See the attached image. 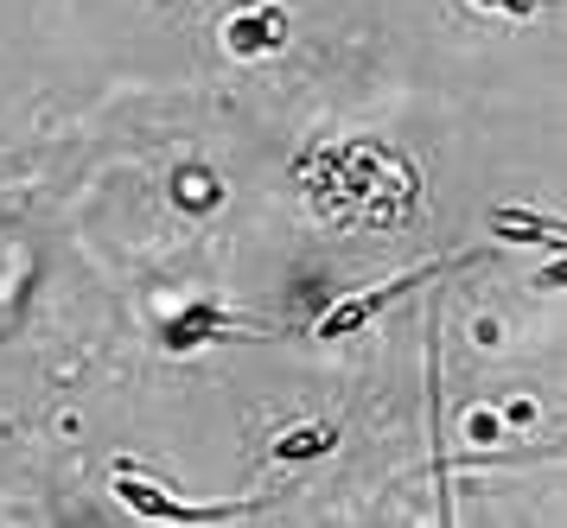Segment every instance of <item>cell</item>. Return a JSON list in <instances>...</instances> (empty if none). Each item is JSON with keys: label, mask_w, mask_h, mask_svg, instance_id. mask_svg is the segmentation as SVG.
Instances as JSON below:
<instances>
[{"label": "cell", "mask_w": 567, "mask_h": 528, "mask_svg": "<svg viewBox=\"0 0 567 528\" xmlns=\"http://www.w3.org/2000/svg\"><path fill=\"white\" fill-rule=\"evenodd\" d=\"M478 13H511V20H529L536 13V0H472Z\"/></svg>", "instance_id": "obj_8"}, {"label": "cell", "mask_w": 567, "mask_h": 528, "mask_svg": "<svg viewBox=\"0 0 567 528\" xmlns=\"http://www.w3.org/2000/svg\"><path fill=\"white\" fill-rule=\"evenodd\" d=\"M287 45V13L281 7H243L224 20V51L236 64H256V58H275Z\"/></svg>", "instance_id": "obj_4"}, {"label": "cell", "mask_w": 567, "mask_h": 528, "mask_svg": "<svg viewBox=\"0 0 567 528\" xmlns=\"http://www.w3.org/2000/svg\"><path fill=\"white\" fill-rule=\"evenodd\" d=\"M115 497L141 516V522H173V528H224V522H249L261 516V497H224V504H185L173 497L166 484H154L147 472H134V465H115Z\"/></svg>", "instance_id": "obj_1"}, {"label": "cell", "mask_w": 567, "mask_h": 528, "mask_svg": "<svg viewBox=\"0 0 567 528\" xmlns=\"http://www.w3.org/2000/svg\"><path fill=\"white\" fill-rule=\"evenodd\" d=\"M504 421H511V427H529V421H536V402H511L504 407Z\"/></svg>", "instance_id": "obj_9"}, {"label": "cell", "mask_w": 567, "mask_h": 528, "mask_svg": "<svg viewBox=\"0 0 567 528\" xmlns=\"http://www.w3.org/2000/svg\"><path fill=\"white\" fill-rule=\"evenodd\" d=\"M465 439H472V446H497V439H504L497 414H491V407H472V414H465Z\"/></svg>", "instance_id": "obj_7"}, {"label": "cell", "mask_w": 567, "mask_h": 528, "mask_svg": "<svg viewBox=\"0 0 567 528\" xmlns=\"http://www.w3.org/2000/svg\"><path fill=\"white\" fill-rule=\"evenodd\" d=\"M217 338H261L256 319H236V312H224V306H185V312H173L166 325H159V344L173 356H192V351H205V344H217Z\"/></svg>", "instance_id": "obj_3"}, {"label": "cell", "mask_w": 567, "mask_h": 528, "mask_svg": "<svg viewBox=\"0 0 567 528\" xmlns=\"http://www.w3.org/2000/svg\"><path fill=\"white\" fill-rule=\"evenodd\" d=\"M338 446V427L326 421H307V427H287L275 439V465H312V458H326Z\"/></svg>", "instance_id": "obj_6"}, {"label": "cell", "mask_w": 567, "mask_h": 528, "mask_svg": "<svg viewBox=\"0 0 567 528\" xmlns=\"http://www.w3.org/2000/svg\"><path fill=\"white\" fill-rule=\"evenodd\" d=\"M446 268H460V261H427V268H409V275H395L383 280V287H370V293H351V300H338L319 325H312V338H326V344H338V338H358L370 319H383L395 300H409L414 287H434Z\"/></svg>", "instance_id": "obj_2"}, {"label": "cell", "mask_w": 567, "mask_h": 528, "mask_svg": "<svg viewBox=\"0 0 567 528\" xmlns=\"http://www.w3.org/2000/svg\"><path fill=\"white\" fill-rule=\"evenodd\" d=\"M485 229L497 242H542V249H561V217H529V210H491Z\"/></svg>", "instance_id": "obj_5"}]
</instances>
